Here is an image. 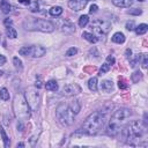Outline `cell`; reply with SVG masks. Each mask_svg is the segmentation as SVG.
I'll list each match as a JSON object with an SVG mask.
<instances>
[{"instance_id":"52a82bcc","label":"cell","mask_w":148,"mask_h":148,"mask_svg":"<svg viewBox=\"0 0 148 148\" xmlns=\"http://www.w3.org/2000/svg\"><path fill=\"white\" fill-rule=\"evenodd\" d=\"M46 52V49L40 46V45H34V46H23L18 50V53L21 56H25V57H35V58H39L43 57Z\"/></svg>"},{"instance_id":"4dcf8cb0","label":"cell","mask_w":148,"mask_h":148,"mask_svg":"<svg viewBox=\"0 0 148 148\" xmlns=\"http://www.w3.org/2000/svg\"><path fill=\"white\" fill-rule=\"evenodd\" d=\"M141 13H142V10L139 8H133V9L127 10V14H130V15H140Z\"/></svg>"},{"instance_id":"e575fe53","label":"cell","mask_w":148,"mask_h":148,"mask_svg":"<svg viewBox=\"0 0 148 148\" xmlns=\"http://www.w3.org/2000/svg\"><path fill=\"white\" fill-rule=\"evenodd\" d=\"M142 67L143 68H147V64H148V56L145 53V54H142Z\"/></svg>"},{"instance_id":"5b68a950","label":"cell","mask_w":148,"mask_h":148,"mask_svg":"<svg viewBox=\"0 0 148 148\" xmlns=\"http://www.w3.org/2000/svg\"><path fill=\"white\" fill-rule=\"evenodd\" d=\"M56 117L61 126H69L74 121V112L66 103H61L58 105L56 110Z\"/></svg>"},{"instance_id":"603a6c76","label":"cell","mask_w":148,"mask_h":148,"mask_svg":"<svg viewBox=\"0 0 148 148\" xmlns=\"http://www.w3.org/2000/svg\"><path fill=\"white\" fill-rule=\"evenodd\" d=\"M6 34H7V36H8L9 38H12V39H14V38L17 37V32H16V30H15L12 25L7 27V29H6Z\"/></svg>"},{"instance_id":"60d3db41","label":"cell","mask_w":148,"mask_h":148,"mask_svg":"<svg viewBox=\"0 0 148 148\" xmlns=\"http://www.w3.org/2000/svg\"><path fill=\"white\" fill-rule=\"evenodd\" d=\"M18 2H20V3H22V5L29 6V3H30L31 1H30V0H18Z\"/></svg>"},{"instance_id":"e0dca14e","label":"cell","mask_w":148,"mask_h":148,"mask_svg":"<svg viewBox=\"0 0 148 148\" xmlns=\"http://www.w3.org/2000/svg\"><path fill=\"white\" fill-rule=\"evenodd\" d=\"M112 42H114V43H117V44H123V43L125 42V36H124V34H123V32H116V34H113V36H112Z\"/></svg>"},{"instance_id":"7402d4cb","label":"cell","mask_w":148,"mask_h":148,"mask_svg":"<svg viewBox=\"0 0 148 148\" xmlns=\"http://www.w3.org/2000/svg\"><path fill=\"white\" fill-rule=\"evenodd\" d=\"M88 88L91 91H97V77H91L88 81Z\"/></svg>"},{"instance_id":"8992f818","label":"cell","mask_w":148,"mask_h":148,"mask_svg":"<svg viewBox=\"0 0 148 148\" xmlns=\"http://www.w3.org/2000/svg\"><path fill=\"white\" fill-rule=\"evenodd\" d=\"M28 22V21H25ZM27 28V30H39L42 32H52L54 30V25L53 23H51L50 21H46V20H36V18H32L30 17L29 22H28V25L24 24Z\"/></svg>"},{"instance_id":"74e56055","label":"cell","mask_w":148,"mask_h":148,"mask_svg":"<svg viewBox=\"0 0 148 148\" xmlns=\"http://www.w3.org/2000/svg\"><path fill=\"white\" fill-rule=\"evenodd\" d=\"M106 62H109V64L112 66V65L114 64V58H113V57H111V56H109V57L106 58Z\"/></svg>"},{"instance_id":"7bdbcfd3","label":"cell","mask_w":148,"mask_h":148,"mask_svg":"<svg viewBox=\"0 0 148 148\" xmlns=\"http://www.w3.org/2000/svg\"><path fill=\"white\" fill-rule=\"evenodd\" d=\"M5 24H6V25H8V24H12V20H9V18H6V20H5Z\"/></svg>"},{"instance_id":"ab89813d","label":"cell","mask_w":148,"mask_h":148,"mask_svg":"<svg viewBox=\"0 0 148 148\" xmlns=\"http://www.w3.org/2000/svg\"><path fill=\"white\" fill-rule=\"evenodd\" d=\"M118 86H119V88H121V89H125V88L127 87V86L125 84V82H124V81H120V80H119V83H118Z\"/></svg>"},{"instance_id":"4316f807","label":"cell","mask_w":148,"mask_h":148,"mask_svg":"<svg viewBox=\"0 0 148 148\" xmlns=\"http://www.w3.org/2000/svg\"><path fill=\"white\" fill-rule=\"evenodd\" d=\"M0 97L3 101H8L9 99V92H8L7 88H1L0 89Z\"/></svg>"},{"instance_id":"484cf974","label":"cell","mask_w":148,"mask_h":148,"mask_svg":"<svg viewBox=\"0 0 148 148\" xmlns=\"http://www.w3.org/2000/svg\"><path fill=\"white\" fill-rule=\"evenodd\" d=\"M13 64H14V66H15V68L17 69V71H22L23 69V66H22V61L17 58V57H14L13 58Z\"/></svg>"},{"instance_id":"277c9868","label":"cell","mask_w":148,"mask_h":148,"mask_svg":"<svg viewBox=\"0 0 148 148\" xmlns=\"http://www.w3.org/2000/svg\"><path fill=\"white\" fill-rule=\"evenodd\" d=\"M13 110L14 113L16 116V118L21 121H24L27 119H29L30 117V108L28 105V102L25 99V96L23 94H17L14 97V102H13Z\"/></svg>"},{"instance_id":"cb8c5ba5","label":"cell","mask_w":148,"mask_h":148,"mask_svg":"<svg viewBox=\"0 0 148 148\" xmlns=\"http://www.w3.org/2000/svg\"><path fill=\"white\" fill-rule=\"evenodd\" d=\"M0 134H1V136H2V140H3V145H5V147H9V145H10V142H9V138L7 136V134L5 133V130L0 126Z\"/></svg>"},{"instance_id":"4fadbf2b","label":"cell","mask_w":148,"mask_h":148,"mask_svg":"<svg viewBox=\"0 0 148 148\" xmlns=\"http://www.w3.org/2000/svg\"><path fill=\"white\" fill-rule=\"evenodd\" d=\"M112 3L120 8H128L130 6H132L133 0H112Z\"/></svg>"},{"instance_id":"7a4b0ae2","label":"cell","mask_w":148,"mask_h":148,"mask_svg":"<svg viewBox=\"0 0 148 148\" xmlns=\"http://www.w3.org/2000/svg\"><path fill=\"white\" fill-rule=\"evenodd\" d=\"M104 123H105V112L104 111L92 112L84 120L83 126H82V131L88 135L96 134L103 127Z\"/></svg>"},{"instance_id":"d4e9b609","label":"cell","mask_w":148,"mask_h":148,"mask_svg":"<svg viewBox=\"0 0 148 148\" xmlns=\"http://www.w3.org/2000/svg\"><path fill=\"white\" fill-rule=\"evenodd\" d=\"M88 22H89V17H88V15H82V16H80V18H79V25L80 27H86L87 24H88Z\"/></svg>"},{"instance_id":"2e32d148","label":"cell","mask_w":148,"mask_h":148,"mask_svg":"<svg viewBox=\"0 0 148 148\" xmlns=\"http://www.w3.org/2000/svg\"><path fill=\"white\" fill-rule=\"evenodd\" d=\"M68 106L71 108V110L74 112V114L79 113L80 112V109H81V105H80V102L74 99V101H71V103L68 104Z\"/></svg>"},{"instance_id":"9c48e42d","label":"cell","mask_w":148,"mask_h":148,"mask_svg":"<svg viewBox=\"0 0 148 148\" xmlns=\"http://www.w3.org/2000/svg\"><path fill=\"white\" fill-rule=\"evenodd\" d=\"M24 96H25V99L28 102V105H29L30 110L36 111L38 105H39V102H40V94L38 92V90L34 89V88H30V89H28V91Z\"/></svg>"},{"instance_id":"bcb514c9","label":"cell","mask_w":148,"mask_h":148,"mask_svg":"<svg viewBox=\"0 0 148 148\" xmlns=\"http://www.w3.org/2000/svg\"><path fill=\"white\" fill-rule=\"evenodd\" d=\"M87 1H89V0H87Z\"/></svg>"},{"instance_id":"ffe728a7","label":"cell","mask_w":148,"mask_h":148,"mask_svg":"<svg viewBox=\"0 0 148 148\" xmlns=\"http://www.w3.org/2000/svg\"><path fill=\"white\" fill-rule=\"evenodd\" d=\"M147 30H148V25L146 23H141L138 27H135V32L138 35H145L147 32Z\"/></svg>"},{"instance_id":"83f0119b","label":"cell","mask_w":148,"mask_h":148,"mask_svg":"<svg viewBox=\"0 0 148 148\" xmlns=\"http://www.w3.org/2000/svg\"><path fill=\"white\" fill-rule=\"evenodd\" d=\"M110 67H111V65L109 64V62H104L103 65H102V67H101V69H99V75H103L104 73H106L109 69H110Z\"/></svg>"},{"instance_id":"3957f363","label":"cell","mask_w":148,"mask_h":148,"mask_svg":"<svg viewBox=\"0 0 148 148\" xmlns=\"http://www.w3.org/2000/svg\"><path fill=\"white\" fill-rule=\"evenodd\" d=\"M146 132V125L141 120H134L130 124H127L124 130L121 131V134L124 139H126L128 142L132 140H136L138 138H141Z\"/></svg>"},{"instance_id":"8d00e7d4","label":"cell","mask_w":148,"mask_h":148,"mask_svg":"<svg viewBox=\"0 0 148 148\" xmlns=\"http://www.w3.org/2000/svg\"><path fill=\"white\" fill-rule=\"evenodd\" d=\"M97 9H98L97 5H91V6H90V9H89V12L92 14V13H96V12H97Z\"/></svg>"},{"instance_id":"ac0fdd59","label":"cell","mask_w":148,"mask_h":148,"mask_svg":"<svg viewBox=\"0 0 148 148\" xmlns=\"http://www.w3.org/2000/svg\"><path fill=\"white\" fill-rule=\"evenodd\" d=\"M82 37H83L86 40L90 42V43H96V42L98 40V38H97L94 34H90V32H87V31H83V32H82Z\"/></svg>"},{"instance_id":"d6986e66","label":"cell","mask_w":148,"mask_h":148,"mask_svg":"<svg viewBox=\"0 0 148 148\" xmlns=\"http://www.w3.org/2000/svg\"><path fill=\"white\" fill-rule=\"evenodd\" d=\"M45 88L47 90H50V91H57L58 90V83L54 80H50V81H47L45 83Z\"/></svg>"},{"instance_id":"9a60e30c","label":"cell","mask_w":148,"mask_h":148,"mask_svg":"<svg viewBox=\"0 0 148 148\" xmlns=\"http://www.w3.org/2000/svg\"><path fill=\"white\" fill-rule=\"evenodd\" d=\"M0 9L3 14H8L12 10V6L7 0H0Z\"/></svg>"},{"instance_id":"d590c367","label":"cell","mask_w":148,"mask_h":148,"mask_svg":"<svg viewBox=\"0 0 148 148\" xmlns=\"http://www.w3.org/2000/svg\"><path fill=\"white\" fill-rule=\"evenodd\" d=\"M35 87L36 88H40L42 87V81H40V77H36V82H35Z\"/></svg>"},{"instance_id":"8fae6325","label":"cell","mask_w":148,"mask_h":148,"mask_svg":"<svg viewBox=\"0 0 148 148\" xmlns=\"http://www.w3.org/2000/svg\"><path fill=\"white\" fill-rule=\"evenodd\" d=\"M81 92V88L77 84H66L62 88V94L67 95V96H72V95H76Z\"/></svg>"},{"instance_id":"b9f144b4","label":"cell","mask_w":148,"mask_h":148,"mask_svg":"<svg viewBox=\"0 0 148 148\" xmlns=\"http://www.w3.org/2000/svg\"><path fill=\"white\" fill-rule=\"evenodd\" d=\"M131 54H132V51L131 50H126V58L127 59H131Z\"/></svg>"},{"instance_id":"44dd1931","label":"cell","mask_w":148,"mask_h":148,"mask_svg":"<svg viewBox=\"0 0 148 148\" xmlns=\"http://www.w3.org/2000/svg\"><path fill=\"white\" fill-rule=\"evenodd\" d=\"M49 13H50V15H52V16H59V15H61V13H62V8H61L60 6H53V7H51V9L49 10Z\"/></svg>"},{"instance_id":"5bb4252c","label":"cell","mask_w":148,"mask_h":148,"mask_svg":"<svg viewBox=\"0 0 148 148\" xmlns=\"http://www.w3.org/2000/svg\"><path fill=\"white\" fill-rule=\"evenodd\" d=\"M101 89L105 92H110L113 89V82L111 80H103L101 83Z\"/></svg>"},{"instance_id":"6da1fadb","label":"cell","mask_w":148,"mask_h":148,"mask_svg":"<svg viewBox=\"0 0 148 148\" xmlns=\"http://www.w3.org/2000/svg\"><path fill=\"white\" fill-rule=\"evenodd\" d=\"M132 116V111L130 109H126V108H121V109H118L116 110L112 116H111V119L109 121V125H108V128H106V132L108 134L110 135H116L120 128L123 127V125L127 121V119Z\"/></svg>"},{"instance_id":"f546056e","label":"cell","mask_w":148,"mask_h":148,"mask_svg":"<svg viewBox=\"0 0 148 148\" xmlns=\"http://www.w3.org/2000/svg\"><path fill=\"white\" fill-rule=\"evenodd\" d=\"M38 8H39L38 1H32V2L29 3V10H31V12H37Z\"/></svg>"},{"instance_id":"ba28073f","label":"cell","mask_w":148,"mask_h":148,"mask_svg":"<svg viewBox=\"0 0 148 148\" xmlns=\"http://www.w3.org/2000/svg\"><path fill=\"white\" fill-rule=\"evenodd\" d=\"M91 28H92V31L95 32L96 36H105L110 31L111 24H110V22H108L105 20L96 18L92 21Z\"/></svg>"},{"instance_id":"1f68e13d","label":"cell","mask_w":148,"mask_h":148,"mask_svg":"<svg viewBox=\"0 0 148 148\" xmlns=\"http://www.w3.org/2000/svg\"><path fill=\"white\" fill-rule=\"evenodd\" d=\"M76 53H77V49H76V47H71V49L67 50L66 56H67V57H72V56H74V54H76Z\"/></svg>"},{"instance_id":"30bf717a","label":"cell","mask_w":148,"mask_h":148,"mask_svg":"<svg viewBox=\"0 0 148 148\" xmlns=\"http://www.w3.org/2000/svg\"><path fill=\"white\" fill-rule=\"evenodd\" d=\"M87 0H68V7L75 12H79L87 6Z\"/></svg>"},{"instance_id":"f1b7e54d","label":"cell","mask_w":148,"mask_h":148,"mask_svg":"<svg viewBox=\"0 0 148 148\" xmlns=\"http://www.w3.org/2000/svg\"><path fill=\"white\" fill-rule=\"evenodd\" d=\"M142 79V73L141 72H134L133 74H132V81L133 82H138L139 80H141Z\"/></svg>"},{"instance_id":"d6a6232c","label":"cell","mask_w":148,"mask_h":148,"mask_svg":"<svg viewBox=\"0 0 148 148\" xmlns=\"http://www.w3.org/2000/svg\"><path fill=\"white\" fill-rule=\"evenodd\" d=\"M130 60V64H131V67H134L136 65V62L140 60V54H136L134 59H128Z\"/></svg>"},{"instance_id":"f6af8a7d","label":"cell","mask_w":148,"mask_h":148,"mask_svg":"<svg viewBox=\"0 0 148 148\" xmlns=\"http://www.w3.org/2000/svg\"><path fill=\"white\" fill-rule=\"evenodd\" d=\"M138 1H145V0H138Z\"/></svg>"},{"instance_id":"ee69618b","label":"cell","mask_w":148,"mask_h":148,"mask_svg":"<svg viewBox=\"0 0 148 148\" xmlns=\"http://www.w3.org/2000/svg\"><path fill=\"white\" fill-rule=\"evenodd\" d=\"M17 147H24V143H22V142L21 143H17Z\"/></svg>"},{"instance_id":"f35d334b","label":"cell","mask_w":148,"mask_h":148,"mask_svg":"<svg viewBox=\"0 0 148 148\" xmlns=\"http://www.w3.org/2000/svg\"><path fill=\"white\" fill-rule=\"evenodd\" d=\"M5 62H6V58H5V56L0 54V66L5 65Z\"/></svg>"},{"instance_id":"7c38bea8","label":"cell","mask_w":148,"mask_h":148,"mask_svg":"<svg viewBox=\"0 0 148 148\" xmlns=\"http://www.w3.org/2000/svg\"><path fill=\"white\" fill-rule=\"evenodd\" d=\"M61 31L67 34V35H72L75 32V25L69 21H65V23L61 27Z\"/></svg>"},{"instance_id":"836d02e7","label":"cell","mask_w":148,"mask_h":148,"mask_svg":"<svg viewBox=\"0 0 148 148\" xmlns=\"http://www.w3.org/2000/svg\"><path fill=\"white\" fill-rule=\"evenodd\" d=\"M126 29H127L128 31L134 30V29H135V24H134V22H133V21H128V22L126 23Z\"/></svg>"}]
</instances>
